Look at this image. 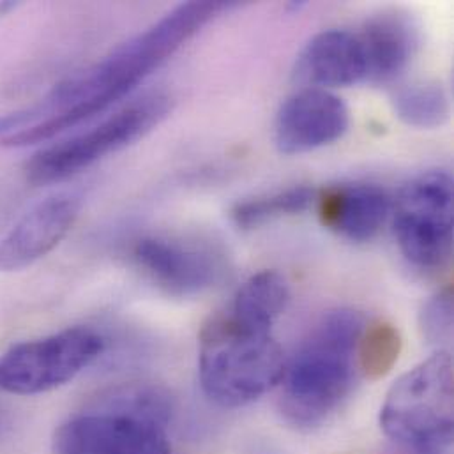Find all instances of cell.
<instances>
[{
  "instance_id": "7a4b0ae2",
  "label": "cell",
  "mask_w": 454,
  "mask_h": 454,
  "mask_svg": "<svg viewBox=\"0 0 454 454\" xmlns=\"http://www.w3.org/2000/svg\"><path fill=\"white\" fill-rule=\"evenodd\" d=\"M366 325L361 311L340 308L311 327L279 382V411L288 423L313 428L341 407L359 373L357 350Z\"/></svg>"
},
{
  "instance_id": "5b68a950",
  "label": "cell",
  "mask_w": 454,
  "mask_h": 454,
  "mask_svg": "<svg viewBox=\"0 0 454 454\" xmlns=\"http://www.w3.org/2000/svg\"><path fill=\"white\" fill-rule=\"evenodd\" d=\"M453 398V359L441 350L396 380L382 405L380 427L396 446L451 450Z\"/></svg>"
},
{
  "instance_id": "ac0fdd59",
  "label": "cell",
  "mask_w": 454,
  "mask_h": 454,
  "mask_svg": "<svg viewBox=\"0 0 454 454\" xmlns=\"http://www.w3.org/2000/svg\"><path fill=\"white\" fill-rule=\"evenodd\" d=\"M400 352L402 338L393 324L368 322L357 350L359 372L368 379H380L396 364Z\"/></svg>"
},
{
  "instance_id": "8992f818",
  "label": "cell",
  "mask_w": 454,
  "mask_h": 454,
  "mask_svg": "<svg viewBox=\"0 0 454 454\" xmlns=\"http://www.w3.org/2000/svg\"><path fill=\"white\" fill-rule=\"evenodd\" d=\"M172 105V98L163 92L145 94L128 103L94 128L34 154L25 165L27 181L34 186H46L87 170L156 129L170 115Z\"/></svg>"
},
{
  "instance_id": "e0dca14e",
  "label": "cell",
  "mask_w": 454,
  "mask_h": 454,
  "mask_svg": "<svg viewBox=\"0 0 454 454\" xmlns=\"http://www.w3.org/2000/svg\"><path fill=\"white\" fill-rule=\"evenodd\" d=\"M317 200V192L308 186H294L270 195L239 202L231 209L233 223L242 230L262 227L285 216L308 211Z\"/></svg>"
},
{
  "instance_id": "9c48e42d",
  "label": "cell",
  "mask_w": 454,
  "mask_h": 454,
  "mask_svg": "<svg viewBox=\"0 0 454 454\" xmlns=\"http://www.w3.org/2000/svg\"><path fill=\"white\" fill-rule=\"evenodd\" d=\"M133 260L156 286L176 297L209 290L227 270L225 254L216 246L170 235L140 239L133 246Z\"/></svg>"
},
{
  "instance_id": "6da1fadb",
  "label": "cell",
  "mask_w": 454,
  "mask_h": 454,
  "mask_svg": "<svg viewBox=\"0 0 454 454\" xmlns=\"http://www.w3.org/2000/svg\"><path fill=\"white\" fill-rule=\"evenodd\" d=\"M225 2H184L154 25L112 50L90 67L66 78L30 108L0 117L4 147H28L106 112L167 62L211 20Z\"/></svg>"
},
{
  "instance_id": "9a60e30c",
  "label": "cell",
  "mask_w": 454,
  "mask_h": 454,
  "mask_svg": "<svg viewBox=\"0 0 454 454\" xmlns=\"http://www.w3.org/2000/svg\"><path fill=\"white\" fill-rule=\"evenodd\" d=\"M288 299L286 279L276 270H262L237 290L227 309L240 322L270 331L285 311Z\"/></svg>"
},
{
  "instance_id": "4fadbf2b",
  "label": "cell",
  "mask_w": 454,
  "mask_h": 454,
  "mask_svg": "<svg viewBox=\"0 0 454 454\" xmlns=\"http://www.w3.org/2000/svg\"><path fill=\"white\" fill-rule=\"evenodd\" d=\"M295 78L315 89L366 82L368 67L359 34L331 28L311 37L297 57Z\"/></svg>"
},
{
  "instance_id": "8fae6325",
  "label": "cell",
  "mask_w": 454,
  "mask_h": 454,
  "mask_svg": "<svg viewBox=\"0 0 454 454\" xmlns=\"http://www.w3.org/2000/svg\"><path fill=\"white\" fill-rule=\"evenodd\" d=\"M82 197L78 193H55L30 207L0 239V272H14L30 267L74 227Z\"/></svg>"
},
{
  "instance_id": "d6986e66",
  "label": "cell",
  "mask_w": 454,
  "mask_h": 454,
  "mask_svg": "<svg viewBox=\"0 0 454 454\" xmlns=\"http://www.w3.org/2000/svg\"><path fill=\"white\" fill-rule=\"evenodd\" d=\"M419 325L425 340L439 352L453 340V290L446 288L434 295L419 315Z\"/></svg>"
},
{
  "instance_id": "3957f363",
  "label": "cell",
  "mask_w": 454,
  "mask_h": 454,
  "mask_svg": "<svg viewBox=\"0 0 454 454\" xmlns=\"http://www.w3.org/2000/svg\"><path fill=\"white\" fill-rule=\"evenodd\" d=\"M170 396L149 384H129L103 395L87 412L64 423L55 454H170Z\"/></svg>"
},
{
  "instance_id": "30bf717a",
  "label": "cell",
  "mask_w": 454,
  "mask_h": 454,
  "mask_svg": "<svg viewBox=\"0 0 454 454\" xmlns=\"http://www.w3.org/2000/svg\"><path fill=\"white\" fill-rule=\"evenodd\" d=\"M350 126V114L341 98L308 87L290 96L274 122V142L279 153L295 156L338 142Z\"/></svg>"
},
{
  "instance_id": "ba28073f",
  "label": "cell",
  "mask_w": 454,
  "mask_h": 454,
  "mask_svg": "<svg viewBox=\"0 0 454 454\" xmlns=\"http://www.w3.org/2000/svg\"><path fill=\"white\" fill-rule=\"evenodd\" d=\"M396 242L418 267L435 269L453 251V179L432 170L407 183L393 206Z\"/></svg>"
},
{
  "instance_id": "7c38bea8",
  "label": "cell",
  "mask_w": 454,
  "mask_h": 454,
  "mask_svg": "<svg viewBox=\"0 0 454 454\" xmlns=\"http://www.w3.org/2000/svg\"><path fill=\"white\" fill-rule=\"evenodd\" d=\"M322 225L352 242L372 240L386 225L393 202L377 184H341L317 193Z\"/></svg>"
},
{
  "instance_id": "ffe728a7",
  "label": "cell",
  "mask_w": 454,
  "mask_h": 454,
  "mask_svg": "<svg viewBox=\"0 0 454 454\" xmlns=\"http://www.w3.org/2000/svg\"><path fill=\"white\" fill-rule=\"evenodd\" d=\"M451 450H412V448H403V446H393L387 450L386 454H450Z\"/></svg>"
},
{
  "instance_id": "44dd1931",
  "label": "cell",
  "mask_w": 454,
  "mask_h": 454,
  "mask_svg": "<svg viewBox=\"0 0 454 454\" xmlns=\"http://www.w3.org/2000/svg\"><path fill=\"white\" fill-rule=\"evenodd\" d=\"M7 428V419H5V416L2 414V411H0V437L4 435V430Z\"/></svg>"
},
{
  "instance_id": "277c9868",
  "label": "cell",
  "mask_w": 454,
  "mask_h": 454,
  "mask_svg": "<svg viewBox=\"0 0 454 454\" xmlns=\"http://www.w3.org/2000/svg\"><path fill=\"white\" fill-rule=\"evenodd\" d=\"M285 356L269 329L240 322L228 309L211 317L200 331L199 375L215 403L239 409L281 382Z\"/></svg>"
},
{
  "instance_id": "5bb4252c",
  "label": "cell",
  "mask_w": 454,
  "mask_h": 454,
  "mask_svg": "<svg viewBox=\"0 0 454 454\" xmlns=\"http://www.w3.org/2000/svg\"><path fill=\"white\" fill-rule=\"evenodd\" d=\"M368 80L389 83L396 80L416 55L419 35L412 20L402 12H382L368 20L361 32Z\"/></svg>"
},
{
  "instance_id": "2e32d148",
  "label": "cell",
  "mask_w": 454,
  "mask_h": 454,
  "mask_svg": "<svg viewBox=\"0 0 454 454\" xmlns=\"http://www.w3.org/2000/svg\"><path fill=\"white\" fill-rule=\"evenodd\" d=\"M393 108L398 119L411 128L437 129L450 119L451 101L439 82L419 80L393 94Z\"/></svg>"
},
{
  "instance_id": "52a82bcc",
  "label": "cell",
  "mask_w": 454,
  "mask_h": 454,
  "mask_svg": "<svg viewBox=\"0 0 454 454\" xmlns=\"http://www.w3.org/2000/svg\"><path fill=\"white\" fill-rule=\"evenodd\" d=\"M103 350V336L90 327H69L18 343L0 357V389L20 396L53 391L80 375Z\"/></svg>"
}]
</instances>
